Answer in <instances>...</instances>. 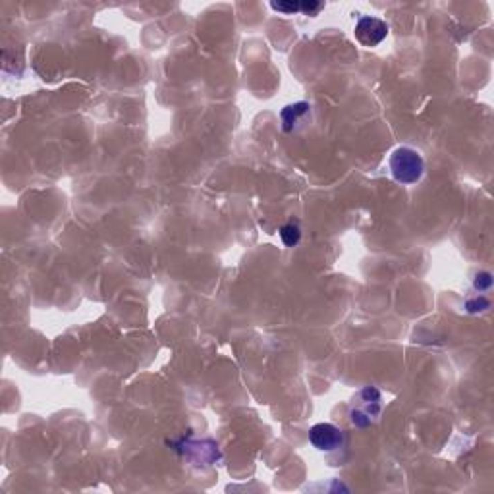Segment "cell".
<instances>
[{"label":"cell","instance_id":"cell-1","mask_svg":"<svg viewBox=\"0 0 494 494\" xmlns=\"http://www.w3.org/2000/svg\"><path fill=\"white\" fill-rule=\"evenodd\" d=\"M390 172L396 182H400L404 186H412L421 180L423 172H425V161L415 149L398 147L390 157Z\"/></svg>","mask_w":494,"mask_h":494},{"label":"cell","instance_id":"cell-2","mask_svg":"<svg viewBox=\"0 0 494 494\" xmlns=\"http://www.w3.org/2000/svg\"><path fill=\"white\" fill-rule=\"evenodd\" d=\"M382 412V396L375 387L361 388L358 396L353 398L350 417L351 423L360 429L371 427L377 421V417Z\"/></svg>","mask_w":494,"mask_h":494},{"label":"cell","instance_id":"cell-3","mask_svg":"<svg viewBox=\"0 0 494 494\" xmlns=\"http://www.w3.org/2000/svg\"><path fill=\"white\" fill-rule=\"evenodd\" d=\"M176 452L184 454L195 464L201 466H213L220 459V450L213 441H191V439H182L180 442H172Z\"/></svg>","mask_w":494,"mask_h":494},{"label":"cell","instance_id":"cell-4","mask_svg":"<svg viewBox=\"0 0 494 494\" xmlns=\"http://www.w3.org/2000/svg\"><path fill=\"white\" fill-rule=\"evenodd\" d=\"M309 442L321 452H334L344 444V431L333 423H319L309 431Z\"/></svg>","mask_w":494,"mask_h":494},{"label":"cell","instance_id":"cell-5","mask_svg":"<svg viewBox=\"0 0 494 494\" xmlns=\"http://www.w3.org/2000/svg\"><path fill=\"white\" fill-rule=\"evenodd\" d=\"M388 35V26L378 18H371L365 16L358 21L355 26V37L361 45L365 46H375L378 43H382Z\"/></svg>","mask_w":494,"mask_h":494},{"label":"cell","instance_id":"cell-6","mask_svg":"<svg viewBox=\"0 0 494 494\" xmlns=\"http://www.w3.org/2000/svg\"><path fill=\"white\" fill-rule=\"evenodd\" d=\"M311 112V107L307 103H296V105H288L282 112H280V118H282V127L284 132H294L297 127L299 122H303Z\"/></svg>","mask_w":494,"mask_h":494},{"label":"cell","instance_id":"cell-7","mask_svg":"<svg viewBox=\"0 0 494 494\" xmlns=\"http://www.w3.org/2000/svg\"><path fill=\"white\" fill-rule=\"evenodd\" d=\"M280 238H282V242H284L286 247H294V245H297L299 240H301V230H299V226L294 224V222H288V224L280 228Z\"/></svg>","mask_w":494,"mask_h":494},{"label":"cell","instance_id":"cell-8","mask_svg":"<svg viewBox=\"0 0 494 494\" xmlns=\"http://www.w3.org/2000/svg\"><path fill=\"white\" fill-rule=\"evenodd\" d=\"M270 8L282 14H294L301 12V2H270Z\"/></svg>","mask_w":494,"mask_h":494},{"label":"cell","instance_id":"cell-9","mask_svg":"<svg viewBox=\"0 0 494 494\" xmlns=\"http://www.w3.org/2000/svg\"><path fill=\"white\" fill-rule=\"evenodd\" d=\"M323 8L324 4H321V2H301V12L306 16H317Z\"/></svg>","mask_w":494,"mask_h":494},{"label":"cell","instance_id":"cell-10","mask_svg":"<svg viewBox=\"0 0 494 494\" xmlns=\"http://www.w3.org/2000/svg\"><path fill=\"white\" fill-rule=\"evenodd\" d=\"M491 284H493V279H491V274L488 272H483V274H479L475 280V288L477 290H486V288H491Z\"/></svg>","mask_w":494,"mask_h":494},{"label":"cell","instance_id":"cell-11","mask_svg":"<svg viewBox=\"0 0 494 494\" xmlns=\"http://www.w3.org/2000/svg\"><path fill=\"white\" fill-rule=\"evenodd\" d=\"M486 307H488V301H486L485 297H479V299H475V301H468V309L471 311V313L483 311V309H486Z\"/></svg>","mask_w":494,"mask_h":494}]
</instances>
